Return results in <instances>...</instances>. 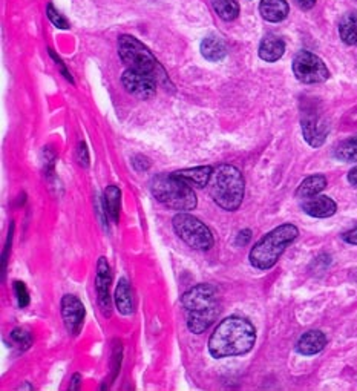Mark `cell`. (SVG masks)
<instances>
[{
	"instance_id": "6da1fadb",
	"label": "cell",
	"mask_w": 357,
	"mask_h": 391,
	"mask_svg": "<svg viewBox=\"0 0 357 391\" xmlns=\"http://www.w3.org/2000/svg\"><path fill=\"white\" fill-rule=\"evenodd\" d=\"M256 342V330L250 321L230 316L216 325L208 339V352L215 359L249 353Z\"/></svg>"
},
{
	"instance_id": "7a4b0ae2",
	"label": "cell",
	"mask_w": 357,
	"mask_h": 391,
	"mask_svg": "<svg viewBox=\"0 0 357 391\" xmlns=\"http://www.w3.org/2000/svg\"><path fill=\"white\" fill-rule=\"evenodd\" d=\"M187 328L192 333L201 335L213 324L220 313V301L215 287L211 284H198L182 294Z\"/></svg>"
},
{
	"instance_id": "3957f363",
	"label": "cell",
	"mask_w": 357,
	"mask_h": 391,
	"mask_svg": "<svg viewBox=\"0 0 357 391\" xmlns=\"http://www.w3.org/2000/svg\"><path fill=\"white\" fill-rule=\"evenodd\" d=\"M246 181L238 168L232 164H220L213 169L212 178L208 181V194L223 211L234 212L242 204Z\"/></svg>"
},
{
	"instance_id": "277c9868",
	"label": "cell",
	"mask_w": 357,
	"mask_h": 391,
	"mask_svg": "<svg viewBox=\"0 0 357 391\" xmlns=\"http://www.w3.org/2000/svg\"><path fill=\"white\" fill-rule=\"evenodd\" d=\"M299 229L294 224H281L270 230L267 235L261 238L255 247L250 250L249 261L258 271H270L275 267L281 255L292 242L298 238Z\"/></svg>"
},
{
	"instance_id": "5b68a950",
	"label": "cell",
	"mask_w": 357,
	"mask_h": 391,
	"mask_svg": "<svg viewBox=\"0 0 357 391\" xmlns=\"http://www.w3.org/2000/svg\"><path fill=\"white\" fill-rule=\"evenodd\" d=\"M151 190L156 201L172 211H194L198 204L194 189L186 181L178 178L175 173H160L154 177Z\"/></svg>"
},
{
	"instance_id": "8992f818",
	"label": "cell",
	"mask_w": 357,
	"mask_h": 391,
	"mask_svg": "<svg viewBox=\"0 0 357 391\" xmlns=\"http://www.w3.org/2000/svg\"><path fill=\"white\" fill-rule=\"evenodd\" d=\"M118 54L120 58L123 60V63L127 66V69L151 75L158 85H170L169 77L166 75V71H164L163 66L158 63V60H156L152 52L134 36L125 34V36L118 39Z\"/></svg>"
},
{
	"instance_id": "52a82bcc",
	"label": "cell",
	"mask_w": 357,
	"mask_h": 391,
	"mask_svg": "<svg viewBox=\"0 0 357 391\" xmlns=\"http://www.w3.org/2000/svg\"><path fill=\"white\" fill-rule=\"evenodd\" d=\"M172 224L180 240L184 241L189 247L196 250H208L213 247L215 240L211 229L196 216L180 212L173 216Z\"/></svg>"
},
{
	"instance_id": "ba28073f",
	"label": "cell",
	"mask_w": 357,
	"mask_h": 391,
	"mask_svg": "<svg viewBox=\"0 0 357 391\" xmlns=\"http://www.w3.org/2000/svg\"><path fill=\"white\" fill-rule=\"evenodd\" d=\"M293 73L301 83L316 85L330 78V71L324 60L310 51H299L293 58Z\"/></svg>"
},
{
	"instance_id": "9c48e42d",
	"label": "cell",
	"mask_w": 357,
	"mask_h": 391,
	"mask_svg": "<svg viewBox=\"0 0 357 391\" xmlns=\"http://www.w3.org/2000/svg\"><path fill=\"white\" fill-rule=\"evenodd\" d=\"M301 128H302L303 138H306V142L310 146L319 147L325 143L330 128L327 120L322 117L316 109L307 108L302 112Z\"/></svg>"
},
{
	"instance_id": "30bf717a",
	"label": "cell",
	"mask_w": 357,
	"mask_h": 391,
	"mask_svg": "<svg viewBox=\"0 0 357 391\" xmlns=\"http://www.w3.org/2000/svg\"><path fill=\"white\" fill-rule=\"evenodd\" d=\"M121 83H123L125 89L129 94L143 100L154 97L156 92V86H158L155 78H152L151 75L132 71V69H126L125 74L121 75Z\"/></svg>"
},
{
	"instance_id": "8fae6325",
	"label": "cell",
	"mask_w": 357,
	"mask_h": 391,
	"mask_svg": "<svg viewBox=\"0 0 357 391\" xmlns=\"http://www.w3.org/2000/svg\"><path fill=\"white\" fill-rule=\"evenodd\" d=\"M111 283L112 273L108 259L101 256L97 263V276H95V289H97L99 306L103 316H111L112 311V299H111Z\"/></svg>"
},
{
	"instance_id": "7c38bea8",
	"label": "cell",
	"mask_w": 357,
	"mask_h": 391,
	"mask_svg": "<svg viewBox=\"0 0 357 391\" xmlns=\"http://www.w3.org/2000/svg\"><path fill=\"white\" fill-rule=\"evenodd\" d=\"M86 310L83 302L74 294H65L62 298V318L69 335L77 336L83 327Z\"/></svg>"
},
{
	"instance_id": "4fadbf2b",
	"label": "cell",
	"mask_w": 357,
	"mask_h": 391,
	"mask_svg": "<svg viewBox=\"0 0 357 391\" xmlns=\"http://www.w3.org/2000/svg\"><path fill=\"white\" fill-rule=\"evenodd\" d=\"M302 211L313 218H330L337 212V204L330 197L316 195L303 201Z\"/></svg>"
},
{
	"instance_id": "5bb4252c",
	"label": "cell",
	"mask_w": 357,
	"mask_h": 391,
	"mask_svg": "<svg viewBox=\"0 0 357 391\" xmlns=\"http://www.w3.org/2000/svg\"><path fill=\"white\" fill-rule=\"evenodd\" d=\"M325 345L327 336L320 330H308L299 337L298 344H296V352L302 356H313L324 350Z\"/></svg>"
},
{
	"instance_id": "9a60e30c",
	"label": "cell",
	"mask_w": 357,
	"mask_h": 391,
	"mask_svg": "<svg viewBox=\"0 0 357 391\" xmlns=\"http://www.w3.org/2000/svg\"><path fill=\"white\" fill-rule=\"evenodd\" d=\"M258 52H259V57L263 58L264 62L273 63L282 58V56L285 54V43L281 37L268 34V36H265L263 42H261Z\"/></svg>"
},
{
	"instance_id": "2e32d148",
	"label": "cell",
	"mask_w": 357,
	"mask_h": 391,
	"mask_svg": "<svg viewBox=\"0 0 357 391\" xmlns=\"http://www.w3.org/2000/svg\"><path fill=\"white\" fill-rule=\"evenodd\" d=\"M290 6L285 0H261L259 13L263 19L272 23L282 22L289 15Z\"/></svg>"
},
{
	"instance_id": "e0dca14e",
	"label": "cell",
	"mask_w": 357,
	"mask_h": 391,
	"mask_svg": "<svg viewBox=\"0 0 357 391\" xmlns=\"http://www.w3.org/2000/svg\"><path fill=\"white\" fill-rule=\"evenodd\" d=\"M114 301L117 310L121 313V315L129 316L134 313V294L132 290H130V284L126 280V278H121L118 281L117 287H115V294H114Z\"/></svg>"
},
{
	"instance_id": "ac0fdd59",
	"label": "cell",
	"mask_w": 357,
	"mask_h": 391,
	"mask_svg": "<svg viewBox=\"0 0 357 391\" xmlns=\"http://www.w3.org/2000/svg\"><path fill=\"white\" fill-rule=\"evenodd\" d=\"M213 168L211 166H199V168H190V169H182L175 172V175L186 181L190 186L196 187H204L208 186V181L212 178Z\"/></svg>"
},
{
	"instance_id": "d6986e66",
	"label": "cell",
	"mask_w": 357,
	"mask_h": 391,
	"mask_svg": "<svg viewBox=\"0 0 357 391\" xmlns=\"http://www.w3.org/2000/svg\"><path fill=\"white\" fill-rule=\"evenodd\" d=\"M201 54L208 62H221L227 56V48H225L223 39L208 36L201 42Z\"/></svg>"
},
{
	"instance_id": "ffe728a7",
	"label": "cell",
	"mask_w": 357,
	"mask_h": 391,
	"mask_svg": "<svg viewBox=\"0 0 357 391\" xmlns=\"http://www.w3.org/2000/svg\"><path fill=\"white\" fill-rule=\"evenodd\" d=\"M120 201L121 192L117 186H108L103 194V207L106 218L112 223H117L120 218Z\"/></svg>"
},
{
	"instance_id": "44dd1931",
	"label": "cell",
	"mask_w": 357,
	"mask_h": 391,
	"mask_svg": "<svg viewBox=\"0 0 357 391\" xmlns=\"http://www.w3.org/2000/svg\"><path fill=\"white\" fill-rule=\"evenodd\" d=\"M325 187H327V178L324 175H320V173H316V175H310L299 185L298 190H296V198L307 199L311 197H316Z\"/></svg>"
},
{
	"instance_id": "7402d4cb",
	"label": "cell",
	"mask_w": 357,
	"mask_h": 391,
	"mask_svg": "<svg viewBox=\"0 0 357 391\" xmlns=\"http://www.w3.org/2000/svg\"><path fill=\"white\" fill-rule=\"evenodd\" d=\"M339 36L350 46H357V11L348 13L339 23Z\"/></svg>"
},
{
	"instance_id": "603a6c76",
	"label": "cell",
	"mask_w": 357,
	"mask_h": 391,
	"mask_svg": "<svg viewBox=\"0 0 357 391\" xmlns=\"http://www.w3.org/2000/svg\"><path fill=\"white\" fill-rule=\"evenodd\" d=\"M334 155L337 160L346 161V163H356L357 161V134L346 138L341 144L336 147Z\"/></svg>"
},
{
	"instance_id": "cb8c5ba5",
	"label": "cell",
	"mask_w": 357,
	"mask_h": 391,
	"mask_svg": "<svg viewBox=\"0 0 357 391\" xmlns=\"http://www.w3.org/2000/svg\"><path fill=\"white\" fill-rule=\"evenodd\" d=\"M213 8L216 14L225 22H232L239 14V5L237 0H213Z\"/></svg>"
},
{
	"instance_id": "d4e9b609",
	"label": "cell",
	"mask_w": 357,
	"mask_h": 391,
	"mask_svg": "<svg viewBox=\"0 0 357 391\" xmlns=\"http://www.w3.org/2000/svg\"><path fill=\"white\" fill-rule=\"evenodd\" d=\"M11 341L19 347L20 350H26V349H30V345L32 342V337L31 335L26 332V330H22V328H15L11 332Z\"/></svg>"
},
{
	"instance_id": "484cf974",
	"label": "cell",
	"mask_w": 357,
	"mask_h": 391,
	"mask_svg": "<svg viewBox=\"0 0 357 391\" xmlns=\"http://www.w3.org/2000/svg\"><path fill=\"white\" fill-rule=\"evenodd\" d=\"M13 287H14V294H15V299H17V304H19V307L20 309L28 307L30 306V292H28V289H26L25 283L14 281Z\"/></svg>"
},
{
	"instance_id": "4316f807",
	"label": "cell",
	"mask_w": 357,
	"mask_h": 391,
	"mask_svg": "<svg viewBox=\"0 0 357 391\" xmlns=\"http://www.w3.org/2000/svg\"><path fill=\"white\" fill-rule=\"evenodd\" d=\"M46 14H48V19L54 23L57 28H60V30H68L69 28V23H68V20L65 19V17L60 14L54 6H52L51 4L48 5V8H46Z\"/></svg>"
},
{
	"instance_id": "83f0119b",
	"label": "cell",
	"mask_w": 357,
	"mask_h": 391,
	"mask_svg": "<svg viewBox=\"0 0 357 391\" xmlns=\"http://www.w3.org/2000/svg\"><path fill=\"white\" fill-rule=\"evenodd\" d=\"M132 164H134V168H135L138 172H143V170H147V169L151 168V161H149V159H146V156H143V155L135 156L134 161H132Z\"/></svg>"
},
{
	"instance_id": "f1b7e54d",
	"label": "cell",
	"mask_w": 357,
	"mask_h": 391,
	"mask_svg": "<svg viewBox=\"0 0 357 391\" xmlns=\"http://www.w3.org/2000/svg\"><path fill=\"white\" fill-rule=\"evenodd\" d=\"M250 240H251V230L250 229L241 230L237 237V246H247Z\"/></svg>"
},
{
	"instance_id": "f546056e",
	"label": "cell",
	"mask_w": 357,
	"mask_h": 391,
	"mask_svg": "<svg viewBox=\"0 0 357 391\" xmlns=\"http://www.w3.org/2000/svg\"><path fill=\"white\" fill-rule=\"evenodd\" d=\"M78 161H80V164L84 168L89 164V156H88V151H86L84 143H80V147H78Z\"/></svg>"
},
{
	"instance_id": "4dcf8cb0",
	"label": "cell",
	"mask_w": 357,
	"mask_h": 391,
	"mask_svg": "<svg viewBox=\"0 0 357 391\" xmlns=\"http://www.w3.org/2000/svg\"><path fill=\"white\" fill-rule=\"evenodd\" d=\"M342 238L345 242H348V244H353V246H357V228L351 229V230H348L342 235Z\"/></svg>"
},
{
	"instance_id": "1f68e13d",
	"label": "cell",
	"mask_w": 357,
	"mask_h": 391,
	"mask_svg": "<svg viewBox=\"0 0 357 391\" xmlns=\"http://www.w3.org/2000/svg\"><path fill=\"white\" fill-rule=\"evenodd\" d=\"M294 2L299 8H302V10H310V8L315 6L316 0H294Z\"/></svg>"
},
{
	"instance_id": "d6a6232c",
	"label": "cell",
	"mask_w": 357,
	"mask_h": 391,
	"mask_svg": "<svg viewBox=\"0 0 357 391\" xmlns=\"http://www.w3.org/2000/svg\"><path fill=\"white\" fill-rule=\"evenodd\" d=\"M348 182H350L353 187H357V166L348 172Z\"/></svg>"
},
{
	"instance_id": "836d02e7",
	"label": "cell",
	"mask_w": 357,
	"mask_h": 391,
	"mask_svg": "<svg viewBox=\"0 0 357 391\" xmlns=\"http://www.w3.org/2000/svg\"><path fill=\"white\" fill-rule=\"evenodd\" d=\"M80 379H82L80 375H74L73 376V379H71V390H78V387H80Z\"/></svg>"
},
{
	"instance_id": "e575fe53",
	"label": "cell",
	"mask_w": 357,
	"mask_h": 391,
	"mask_svg": "<svg viewBox=\"0 0 357 391\" xmlns=\"http://www.w3.org/2000/svg\"><path fill=\"white\" fill-rule=\"evenodd\" d=\"M19 390H32V387H30V385H23V387H20Z\"/></svg>"
}]
</instances>
